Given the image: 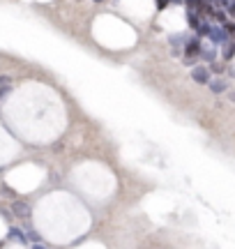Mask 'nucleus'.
<instances>
[{
  "instance_id": "1",
  "label": "nucleus",
  "mask_w": 235,
  "mask_h": 249,
  "mask_svg": "<svg viewBox=\"0 0 235 249\" xmlns=\"http://www.w3.org/2000/svg\"><path fill=\"white\" fill-rule=\"evenodd\" d=\"M201 51H203L201 37H191L189 42L185 44V58H187V60H196V58H201Z\"/></svg>"
},
{
  "instance_id": "2",
  "label": "nucleus",
  "mask_w": 235,
  "mask_h": 249,
  "mask_svg": "<svg viewBox=\"0 0 235 249\" xmlns=\"http://www.w3.org/2000/svg\"><path fill=\"white\" fill-rule=\"evenodd\" d=\"M210 39L215 46H226L231 42V35H228L224 26H212V33H210Z\"/></svg>"
},
{
  "instance_id": "3",
  "label": "nucleus",
  "mask_w": 235,
  "mask_h": 249,
  "mask_svg": "<svg viewBox=\"0 0 235 249\" xmlns=\"http://www.w3.org/2000/svg\"><path fill=\"white\" fill-rule=\"evenodd\" d=\"M191 79L201 83V86H210V67H194L191 70Z\"/></svg>"
},
{
  "instance_id": "4",
  "label": "nucleus",
  "mask_w": 235,
  "mask_h": 249,
  "mask_svg": "<svg viewBox=\"0 0 235 249\" xmlns=\"http://www.w3.org/2000/svg\"><path fill=\"white\" fill-rule=\"evenodd\" d=\"M210 90H212L215 95H219V92H226V90H228V81L221 79V76H219V79H215V81H210Z\"/></svg>"
},
{
  "instance_id": "5",
  "label": "nucleus",
  "mask_w": 235,
  "mask_h": 249,
  "mask_svg": "<svg viewBox=\"0 0 235 249\" xmlns=\"http://www.w3.org/2000/svg\"><path fill=\"white\" fill-rule=\"evenodd\" d=\"M187 21H189V26L194 28V30H199L201 23H203V17H201V14H196L194 9H187Z\"/></svg>"
},
{
  "instance_id": "6",
  "label": "nucleus",
  "mask_w": 235,
  "mask_h": 249,
  "mask_svg": "<svg viewBox=\"0 0 235 249\" xmlns=\"http://www.w3.org/2000/svg\"><path fill=\"white\" fill-rule=\"evenodd\" d=\"M221 58H224V60H233V58H235V39H231V42L224 46V51H221Z\"/></svg>"
},
{
  "instance_id": "7",
  "label": "nucleus",
  "mask_w": 235,
  "mask_h": 249,
  "mask_svg": "<svg viewBox=\"0 0 235 249\" xmlns=\"http://www.w3.org/2000/svg\"><path fill=\"white\" fill-rule=\"evenodd\" d=\"M196 33H199L201 37H210V33H212V26H210L208 21L203 18V23H201V28H199V30H196Z\"/></svg>"
},
{
  "instance_id": "8",
  "label": "nucleus",
  "mask_w": 235,
  "mask_h": 249,
  "mask_svg": "<svg viewBox=\"0 0 235 249\" xmlns=\"http://www.w3.org/2000/svg\"><path fill=\"white\" fill-rule=\"evenodd\" d=\"M224 70H226V65H224V62H219V60L210 62V71H215V74H224Z\"/></svg>"
},
{
  "instance_id": "9",
  "label": "nucleus",
  "mask_w": 235,
  "mask_h": 249,
  "mask_svg": "<svg viewBox=\"0 0 235 249\" xmlns=\"http://www.w3.org/2000/svg\"><path fill=\"white\" fill-rule=\"evenodd\" d=\"M14 213L18 217H28V205L26 203H14Z\"/></svg>"
},
{
  "instance_id": "10",
  "label": "nucleus",
  "mask_w": 235,
  "mask_h": 249,
  "mask_svg": "<svg viewBox=\"0 0 235 249\" xmlns=\"http://www.w3.org/2000/svg\"><path fill=\"white\" fill-rule=\"evenodd\" d=\"M215 21H219V23H221V26H226L228 21H226V12H224V9H217V12H215Z\"/></svg>"
},
{
  "instance_id": "11",
  "label": "nucleus",
  "mask_w": 235,
  "mask_h": 249,
  "mask_svg": "<svg viewBox=\"0 0 235 249\" xmlns=\"http://www.w3.org/2000/svg\"><path fill=\"white\" fill-rule=\"evenodd\" d=\"M224 30H226L228 35H235V21H228L226 26H224Z\"/></svg>"
},
{
  "instance_id": "12",
  "label": "nucleus",
  "mask_w": 235,
  "mask_h": 249,
  "mask_svg": "<svg viewBox=\"0 0 235 249\" xmlns=\"http://www.w3.org/2000/svg\"><path fill=\"white\" fill-rule=\"evenodd\" d=\"M210 2H212L215 7H228V5H231L228 0H210Z\"/></svg>"
},
{
  "instance_id": "13",
  "label": "nucleus",
  "mask_w": 235,
  "mask_h": 249,
  "mask_svg": "<svg viewBox=\"0 0 235 249\" xmlns=\"http://www.w3.org/2000/svg\"><path fill=\"white\" fill-rule=\"evenodd\" d=\"M226 14H231V17H235V0H233V2H231V5H228V7H226Z\"/></svg>"
},
{
  "instance_id": "14",
  "label": "nucleus",
  "mask_w": 235,
  "mask_h": 249,
  "mask_svg": "<svg viewBox=\"0 0 235 249\" xmlns=\"http://www.w3.org/2000/svg\"><path fill=\"white\" fill-rule=\"evenodd\" d=\"M231 99H233V102H235V92H231Z\"/></svg>"
},
{
  "instance_id": "15",
  "label": "nucleus",
  "mask_w": 235,
  "mask_h": 249,
  "mask_svg": "<svg viewBox=\"0 0 235 249\" xmlns=\"http://www.w3.org/2000/svg\"><path fill=\"white\" fill-rule=\"evenodd\" d=\"M35 249H44V247H42V245H37V247Z\"/></svg>"
},
{
  "instance_id": "16",
  "label": "nucleus",
  "mask_w": 235,
  "mask_h": 249,
  "mask_svg": "<svg viewBox=\"0 0 235 249\" xmlns=\"http://www.w3.org/2000/svg\"><path fill=\"white\" fill-rule=\"evenodd\" d=\"M95 2H101V0H95Z\"/></svg>"
}]
</instances>
